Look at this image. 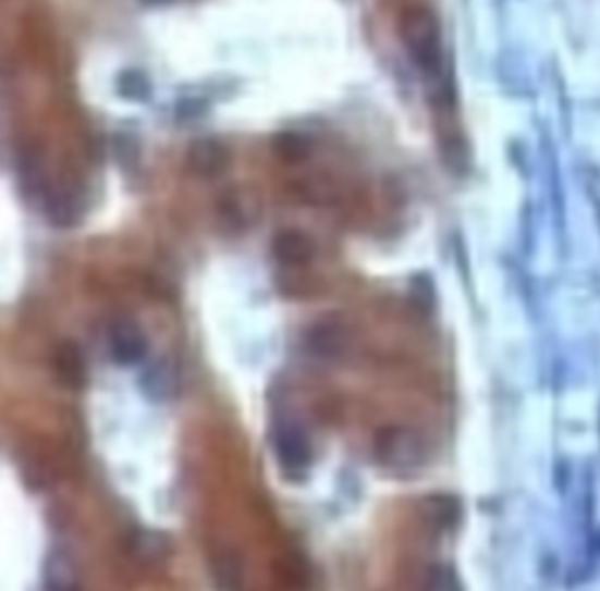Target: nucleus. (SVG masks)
<instances>
[{"label":"nucleus","mask_w":600,"mask_h":591,"mask_svg":"<svg viewBox=\"0 0 600 591\" xmlns=\"http://www.w3.org/2000/svg\"><path fill=\"white\" fill-rule=\"evenodd\" d=\"M205 111H207V103L199 101V99H183V101L176 103V118H183V120L197 118V115H203Z\"/></svg>","instance_id":"nucleus-20"},{"label":"nucleus","mask_w":600,"mask_h":591,"mask_svg":"<svg viewBox=\"0 0 600 591\" xmlns=\"http://www.w3.org/2000/svg\"><path fill=\"white\" fill-rule=\"evenodd\" d=\"M45 202V217L57 229H69L75 225L83 214V202L81 197L71 190H52L42 197Z\"/></svg>","instance_id":"nucleus-12"},{"label":"nucleus","mask_w":600,"mask_h":591,"mask_svg":"<svg viewBox=\"0 0 600 591\" xmlns=\"http://www.w3.org/2000/svg\"><path fill=\"white\" fill-rule=\"evenodd\" d=\"M399 36H402L408 57L427 85L439 83L451 71L449 59H445L441 24L432 8L425 3H408L399 14Z\"/></svg>","instance_id":"nucleus-1"},{"label":"nucleus","mask_w":600,"mask_h":591,"mask_svg":"<svg viewBox=\"0 0 600 591\" xmlns=\"http://www.w3.org/2000/svg\"><path fill=\"white\" fill-rule=\"evenodd\" d=\"M542 160H544V181H547V193L553 205V219L556 223L565 225V193L561 184V172H559V153L556 146H553L549 132L542 136Z\"/></svg>","instance_id":"nucleus-10"},{"label":"nucleus","mask_w":600,"mask_h":591,"mask_svg":"<svg viewBox=\"0 0 600 591\" xmlns=\"http://www.w3.org/2000/svg\"><path fill=\"white\" fill-rule=\"evenodd\" d=\"M305 345L313 357L338 359V357H343L345 347H347V333H345L343 324L327 320V322L315 324L310 331H307Z\"/></svg>","instance_id":"nucleus-7"},{"label":"nucleus","mask_w":600,"mask_h":591,"mask_svg":"<svg viewBox=\"0 0 600 591\" xmlns=\"http://www.w3.org/2000/svg\"><path fill=\"white\" fill-rule=\"evenodd\" d=\"M420 591H463V582L449 564H432L423 575Z\"/></svg>","instance_id":"nucleus-17"},{"label":"nucleus","mask_w":600,"mask_h":591,"mask_svg":"<svg viewBox=\"0 0 600 591\" xmlns=\"http://www.w3.org/2000/svg\"><path fill=\"white\" fill-rule=\"evenodd\" d=\"M20 181H22V188H24L26 197H45V195H48V186H45L42 167H40L38 158L28 156L26 160H22Z\"/></svg>","instance_id":"nucleus-18"},{"label":"nucleus","mask_w":600,"mask_h":591,"mask_svg":"<svg viewBox=\"0 0 600 591\" xmlns=\"http://www.w3.org/2000/svg\"><path fill=\"white\" fill-rule=\"evenodd\" d=\"M260 211H264V205H260V195L252 188L240 186V188L228 190L221 197V214L228 221H233L235 225L256 223Z\"/></svg>","instance_id":"nucleus-8"},{"label":"nucleus","mask_w":600,"mask_h":591,"mask_svg":"<svg viewBox=\"0 0 600 591\" xmlns=\"http://www.w3.org/2000/svg\"><path fill=\"white\" fill-rule=\"evenodd\" d=\"M45 589L48 591H81L78 572H75L69 556L52 554L45 566Z\"/></svg>","instance_id":"nucleus-13"},{"label":"nucleus","mask_w":600,"mask_h":591,"mask_svg":"<svg viewBox=\"0 0 600 591\" xmlns=\"http://www.w3.org/2000/svg\"><path fill=\"white\" fill-rule=\"evenodd\" d=\"M274 453L282 469L289 475H301L310 465V442L305 432L291 420H280L274 426Z\"/></svg>","instance_id":"nucleus-3"},{"label":"nucleus","mask_w":600,"mask_h":591,"mask_svg":"<svg viewBox=\"0 0 600 591\" xmlns=\"http://www.w3.org/2000/svg\"><path fill=\"white\" fill-rule=\"evenodd\" d=\"M54 371L59 381L69 387H83L87 381V361L78 345L64 341L54 350Z\"/></svg>","instance_id":"nucleus-11"},{"label":"nucleus","mask_w":600,"mask_h":591,"mask_svg":"<svg viewBox=\"0 0 600 591\" xmlns=\"http://www.w3.org/2000/svg\"><path fill=\"white\" fill-rule=\"evenodd\" d=\"M142 3H146V5H158V3H164V0H142Z\"/></svg>","instance_id":"nucleus-21"},{"label":"nucleus","mask_w":600,"mask_h":591,"mask_svg":"<svg viewBox=\"0 0 600 591\" xmlns=\"http://www.w3.org/2000/svg\"><path fill=\"white\" fill-rule=\"evenodd\" d=\"M230 162H233L230 148L219 139H211V136L193 141L186 153V164L191 174L199 178H219L228 172Z\"/></svg>","instance_id":"nucleus-5"},{"label":"nucleus","mask_w":600,"mask_h":591,"mask_svg":"<svg viewBox=\"0 0 600 591\" xmlns=\"http://www.w3.org/2000/svg\"><path fill=\"white\" fill-rule=\"evenodd\" d=\"M272 150H274V156L280 158L282 162H286V164H301V162H305L307 158H310V150L313 148H310V141H307L303 134H298V132H282V134L274 136Z\"/></svg>","instance_id":"nucleus-15"},{"label":"nucleus","mask_w":600,"mask_h":591,"mask_svg":"<svg viewBox=\"0 0 600 591\" xmlns=\"http://www.w3.org/2000/svg\"><path fill=\"white\" fill-rule=\"evenodd\" d=\"M142 387L150 399L164 402L176 392V373L169 364H152L142 375Z\"/></svg>","instance_id":"nucleus-14"},{"label":"nucleus","mask_w":600,"mask_h":591,"mask_svg":"<svg viewBox=\"0 0 600 591\" xmlns=\"http://www.w3.org/2000/svg\"><path fill=\"white\" fill-rule=\"evenodd\" d=\"M272 256L282 266L301 268L305 263H310V259L315 256V245L313 239L301 231H294V229L280 231L272 237Z\"/></svg>","instance_id":"nucleus-6"},{"label":"nucleus","mask_w":600,"mask_h":591,"mask_svg":"<svg viewBox=\"0 0 600 591\" xmlns=\"http://www.w3.org/2000/svg\"><path fill=\"white\" fill-rule=\"evenodd\" d=\"M217 580L221 587H235L240 582V568L235 564V558L221 556L217 558Z\"/></svg>","instance_id":"nucleus-19"},{"label":"nucleus","mask_w":600,"mask_h":591,"mask_svg":"<svg viewBox=\"0 0 600 591\" xmlns=\"http://www.w3.org/2000/svg\"><path fill=\"white\" fill-rule=\"evenodd\" d=\"M374 453L380 467H384L392 475L404 477V475L418 472L420 467H425L429 446H427V439L418 430L392 426L378 432Z\"/></svg>","instance_id":"nucleus-2"},{"label":"nucleus","mask_w":600,"mask_h":591,"mask_svg":"<svg viewBox=\"0 0 600 591\" xmlns=\"http://www.w3.org/2000/svg\"><path fill=\"white\" fill-rule=\"evenodd\" d=\"M115 93L127 101H148L152 95V85L144 71L125 69L115 75Z\"/></svg>","instance_id":"nucleus-16"},{"label":"nucleus","mask_w":600,"mask_h":591,"mask_svg":"<svg viewBox=\"0 0 600 591\" xmlns=\"http://www.w3.org/2000/svg\"><path fill=\"white\" fill-rule=\"evenodd\" d=\"M420 514L425 524L437 530H449L455 528L457 521L463 519V505H460V500L451 493H434L423 500Z\"/></svg>","instance_id":"nucleus-9"},{"label":"nucleus","mask_w":600,"mask_h":591,"mask_svg":"<svg viewBox=\"0 0 600 591\" xmlns=\"http://www.w3.org/2000/svg\"><path fill=\"white\" fill-rule=\"evenodd\" d=\"M109 350L115 364L120 367H132L138 364L148 353V338L144 329L138 327L134 320H115L109 331Z\"/></svg>","instance_id":"nucleus-4"}]
</instances>
